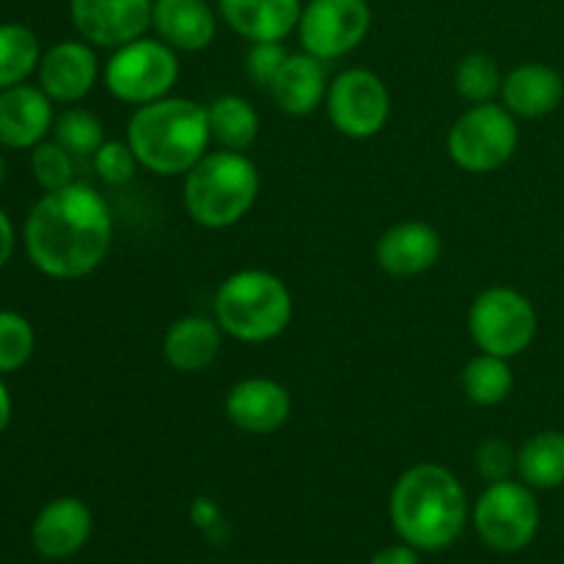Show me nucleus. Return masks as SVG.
<instances>
[{
	"instance_id": "nucleus-1",
	"label": "nucleus",
	"mask_w": 564,
	"mask_h": 564,
	"mask_svg": "<svg viewBox=\"0 0 564 564\" xmlns=\"http://www.w3.org/2000/svg\"><path fill=\"white\" fill-rule=\"evenodd\" d=\"M22 240L39 273L58 281L86 279L108 259L113 215L97 187L72 182L44 191L28 213Z\"/></svg>"
},
{
	"instance_id": "nucleus-2",
	"label": "nucleus",
	"mask_w": 564,
	"mask_h": 564,
	"mask_svg": "<svg viewBox=\"0 0 564 564\" xmlns=\"http://www.w3.org/2000/svg\"><path fill=\"white\" fill-rule=\"evenodd\" d=\"M389 516L402 543L416 551H441L455 543L466 527V490L449 468L419 463L397 479Z\"/></svg>"
},
{
	"instance_id": "nucleus-3",
	"label": "nucleus",
	"mask_w": 564,
	"mask_h": 564,
	"mask_svg": "<svg viewBox=\"0 0 564 564\" xmlns=\"http://www.w3.org/2000/svg\"><path fill=\"white\" fill-rule=\"evenodd\" d=\"M127 143L141 169L158 176H185L213 143L207 108L171 94L141 105L127 124Z\"/></svg>"
},
{
	"instance_id": "nucleus-4",
	"label": "nucleus",
	"mask_w": 564,
	"mask_h": 564,
	"mask_svg": "<svg viewBox=\"0 0 564 564\" xmlns=\"http://www.w3.org/2000/svg\"><path fill=\"white\" fill-rule=\"evenodd\" d=\"M262 174L246 152H207L185 174L182 202L193 224L204 229H229L257 204Z\"/></svg>"
},
{
	"instance_id": "nucleus-5",
	"label": "nucleus",
	"mask_w": 564,
	"mask_h": 564,
	"mask_svg": "<svg viewBox=\"0 0 564 564\" xmlns=\"http://www.w3.org/2000/svg\"><path fill=\"white\" fill-rule=\"evenodd\" d=\"M215 319L237 341H273L292 323V292L270 270H237L215 292Z\"/></svg>"
},
{
	"instance_id": "nucleus-6",
	"label": "nucleus",
	"mask_w": 564,
	"mask_h": 564,
	"mask_svg": "<svg viewBox=\"0 0 564 564\" xmlns=\"http://www.w3.org/2000/svg\"><path fill=\"white\" fill-rule=\"evenodd\" d=\"M521 127L501 102L471 105L452 124L446 135V152L452 163L466 174H494L505 169L518 152Z\"/></svg>"
},
{
	"instance_id": "nucleus-7",
	"label": "nucleus",
	"mask_w": 564,
	"mask_h": 564,
	"mask_svg": "<svg viewBox=\"0 0 564 564\" xmlns=\"http://www.w3.org/2000/svg\"><path fill=\"white\" fill-rule=\"evenodd\" d=\"M180 80V55L158 36H141L110 53L102 83L119 102L141 105L163 99Z\"/></svg>"
},
{
	"instance_id": "nucleus-8",
	"label": "nucleus",
	"mask_w": 564,
	"mask_h": 564,
	"mask_svg": "<svg viewBox=\"0 0 564 564\" xmlns=\"http://www.w3.org/2000/svg\"><path fill=\"white\" fill-rule=\"evenodd\" d=\"M468 334L479 352L510 361L532 347L538 336V312L523 292L512 286H488L468 308Z\"/></svg>"
},
{
	"instance_id": "nucleus-9",
	"label": "nucleus",
	"mask_w": 564,
	"mask_h": 564,
	"mask_svg": "<svg viewBox=\"0 0 564 564\" xmlns=\"http://www.w3.org/2000/svg\"><path fill=\"white\" fill-rule=\"evenodd\" d=\"M474 529L479 538L501 554L527 549L540 529V505L534 490L521 479L490 482L474 505Z\"/></svg>"
},
{
	"instance_id": "nucleus-10",
	"label": "nucleus",
	"mask_w": 564,
	"mask_h": 564,
	"mask_svg": "<svg viewBox=\"0 0 564 564\" xmlns=\"http://www.w3.org/2000/svg\"><path fill=\"white\" fill-rule=\"evenodd\" d=\"M325 108L336 132L352 141H367L389 124L391 94L383 77L372 69L352 66L330 80Z\"/></svg>"
},
{
	"instance_id": "nucleus-11",
	"label": "nucleus",
	"mask_w": 564,
	"mask_h": 564,
	"mask_svg": "<svg viewBox=\"0 0 564 564\" xmlns=\"http://www.w3.org/2000/svg\"><path fill=\"white\" fill-rule=\"evenodd\" d=\"M372 31V6L367 0H308L303 3L297 39L319 61L345 58Z\"/></svg>"
},
{
	"instance_id": "nucleus-12",
	"label": "nucleus",
	"mask_w": 564,
	"mask_h": 564,
	"mask_svg": "<svg viewBox=\"0 0 564 564\" xmlns=\"http://www.w3.org/2000/svg\"><path fill=\"white\" fill-rule=\"evenodd\" d=\"M154 0H69L75 31L94 47L116 50L152 28Z\"/></svg>"
},
{
	"instance_id": "nucleus-13",
	"label": "nucleus",
	"mask_w": 564,
	"mask_h": 564,
	"mask_svg": "<svg viewBox=\"0 0 564 564\" xmlns=\"http://www.w3.org/2000/svg\"><path fill=\"white\" fill-rule=\"evenodd\" d=\"M226 416L248 435H273L290 422L292 397L279 380L246 378L226 394Z\"/></svg>"
},
{
	"instance_id": "nucleus-14",
	"label": "nucleus",
	"mask_w": 564,
	"mask_h": 564,
	"mask_svg": "<svg viewBox=\"0 0 564 564\" xmlns=\"http://www.w3.org/2000/svg\"><path fill=\"white\" fill-rule=\"evenodd\" d=\"M39 88L53 102H80L91 94L99 77V61L94 44L86 39H66L53 44L39 61Z\"/></svg>"
},
{
	"instance_id": "nucleus-15",
	"label": "nucleus",
	"mask_w": 564,
	"mask_h": 564,
	"mask_svg": "<svg viewBox=\"0 0 564 564\" xmlns=\"http://www.w3.org/2000/svg\"><path fill=\"white\" fill-rule=\"evenodd\" d=\"M94 529L91 510L86 501L75 496H61L53 499L36 516L31 527V543L39 556L50 562H61L75 556L88 543Z\"/></svg>"
},
{
	"instance_id": "nucleus-16",
	"label": "nucleus",
	"mask_w": 564,
	"mask_h": 564,
	"mask_svg": "<svg viewBox=\"0 0 564 564\" xmlns=\"http://www.w3.org/2000/svg\"><path fill=\"white\" fill-rule=\"evenodd\" d=\"M375 257L389 275L413 279L438 264L441 235L424 220H400L380 235Z\"/></svg>"
},
{
	"instance_id": "nucleus-17",
	"label": "nucleus",
	"mask_w": 564,
	"mask_h": 564,
	"mask_svg": "<svg viewBox=\"0 0 564 564\" xmlns=\"http://www.w3.org/2000/svg\"><path fill=\"white\" fill-rule=\"evenodd\" d=\"M218 17L209 0H154L152 31L176 53H202L218 36Z\"/></svg>"
},
{
	"instance_id": "nucleus-18",
	"label": "nucleus",
	"mask_w": 564,
	"mask_h": 564,
	"mask_svg": "<svg viewBox=\"0 0 564 564\" xmlns=\"http://www.w3.org/2000/svg\"><path fill=\"white\" fill-rule=\"evenodd\" d=\"M53 99L39 86H11L0 91V147L33 149L53 130Z\"/></svg>"
},
{
	"instance_id": "nucleus-19",
	"label": "nucleus",
	"mask_w": 564,
	"mask_h": 564,
	"mask_svg": "<svg viewBox=\"0 0 564 564\" xmlns=\"http://www.w3.org/2000/svg\"><path fill=\"white\" fill-rule=\"evenodd\" d=\"M303 0H218V14L246 42H284L301 22Z\"/></svg>"
},
{
	"instance_id": "nucleus-20",
	"label": "nucleus",
	"mask_w": 564,
	"mask_h": 564,
	"mask_svg": "<svg viewBox=\"0 0 564 564\" xmlns=\"http://www.w3.org/2000/svg\"><path fill=\"white\" fill-rule=\"evenodd\" d=\"M499 97L516 119H543L562 105L564 77L554 66L529 61L507 72Z\"/></svg>"
},
{
	"instance_id": "nucleus-21",
	"label": "nucleus",
	"mask_w": 564,
	"mask_h": 564,
	"mask_svg": "<svg viewBox=\"0 0 564 564\" xmlns=\"http://www.w3.org/2000/svg\"><path fill=\"white\" fill-rule=\"evenodd\" d=\"M328 72L325 61L314 58L306 50L303 53H290L275 80L270 83L268 94L275 108L290 116H308L325 105L328 97Z\"/></svg>"
},
{
	"instance_id": "nucleus-22",
	"label": "nucleus",
	"mask_w": 564,
	"mask_h": 564,
	"mask_svg": "<svg viewBox=\"0 0 564 564\" xmlns=\"http://www.w3.org/2000/svg\"><path fill=\"white\" fill-rule=\"evenodd\" d=\"M224 345V330L218 319L187 314L169 325L163 336V356L171 369L182 375H196L213 367Z\"/></svg>"
},
{
	"instance_id": "nucleus-23",
	"label": "nucleus",
	"mask_w": 564,
	"mask_h": 564,
	"mask_svg": "<svg viewBox=\"0 0 564 564\" xmlns=\"http://www.w3.org/2000/svg\"><path fill=\"white\" fill-rule=\"evenodd\" d=\"M209 132H213V143L220 149H231V152H246L257 143L259 132H262V119L259 110L248 102L240 94H220L207 105Z\"/></svg>"
},
{
	"instance_id": "nucleus-24",
	"label": "nucleus",
	"mask_w": 564,
	"mask_h": 564,
	"mask_svg": "<svg viewBox=\"0 0 564 564\" xmlns=\"http://www.w3.org/2000/svg\"><path fill=\"white\" fill-rule=\"evenodd\" d=\"M518 479L532 490H554L564 485V433L543 430L518 449Z\"/></svg>"
},
{
	"instance_id": "nucleus-25",
	"label": "nucleus",
	"mask_w": 564,
	"mask_h": 564,
	"mask_svg": "<svg viewBox=\"0 0 564 564\" xmlns=\"http://www.w3.org/2000/svg\"><path fill=\"white\" fill-rule=\"evenodd\" d=\"M463 394L479 408H494L501 405L507 397L512 394V386H516V375H512L510 361L499 356H490V352H479L471 361L466 364L460 375Z\"/></svg>"
},
{
	"instance_id": "nucleus-26",
	"label": "nucleus",
	"mask_w": 564,
	"mask_h": 564,
	"mask_svg": "<svg viewBox=\"0 0 564 564\" xmlns=\"http://www.w3.org/2000/svg\"><path fill=\"white\" fill-rule=\"evenodd\" d=\"M42 50L31 28L20 22L0 25V91L25 83L39 69Z\"/></svg>"
},
{
	"instance_id": "nucleus-27",
	"label": "nucleus",
	"mask_w": 564,
	"mask_h": 564,
	"mask_svg": "<svg viewBox=\"0 0 564 564\" xmlns=\"http://www.w3.org/2000/svg\"><path fill=\"white\" fill-rule=\"evenodd\" d=\"M53 135L72 158H94L97 149L102 147L105 127L91 110L86 108H69L53 121Z\"/></svg>"
},
{
	"instance_id": "nucleus-28",
	"label": "nucleus",
	"mask_w": 564,
	"mask_h": 564,
	"mask_svg": "<svg viewBox=\"0 0 564 564\" xmlns=\"http://www.w3.org/2000/svg\"><path fill=\"white\" fill-rule=\"evenodd\" d=\"M501 83H505V75L499 64L485 53H468L455 69L457 94L471 105L494 102L501 94Z\"/></svg>"
},
{
	"instance_id": "nucleus-29",
	"label": "nucleus",
	"mask_w": 564,
	"mask_h": 564,
	"mask_svg": "<svg viewBox=\"0 0 564 564\" xmlns=\"http://www.w3.org/2000/svg\"><path fill=\"white\" fill-rule=\"evenodd\" d=\"M36 347L33 325L17 312H0V375L25 367Z\"/></svg>"
},
{
	"instance_id": "nucleus-30",
	"label": "nucleus",
	"mask_w": 564,
	"mask_h": 564,
	"mask_svg": "<svg viewBox=\"0 0 564 564\" xmlns=\"http://www.w3.org/2000/svg\"><path fill=\"white\" fill-rule=\"evenodd\" d=\"M33 180L44 191H61L75 182V158L58 141H42L31 152Z\"/></svg>"
},
{
	"instance_id": "nucleus-31",
	"label": "nucleus",
	"mask_w": 564,
	"mask_h": 564,
	"mask_svg": "<svg viewBox=\"0 0 564 564\" xmlns=\"http://www.w3.org/2000/svg\"><path fill=\"white\" fill-rule=\"evenodd\" d=\"M94 171L105 185H127L138 171V158L127 141H105L94 154Z\"/></svg>"
},
{
	"instance_id": "nucleus-32",
	"label": "nucleus",
	"mask_w": 564,
	"mask_h": 564,
	"mask_svg": "<svg viewBox=\"0 0 564 564\" xmlns=\"http://www.w3.org/2000/svg\"><path fill=\"white\" fill-rule=\"evenodd\" d=\"M474 468L485 482H501L518 474V452L505 438H485L474 455Z\"/></svg>"
},
{
	"instance_id": "nucleus-33",
	"label": "nucleus",
	"mask_w": 564,
	"mask_h": 564,
	"mask_svg": "<svg viewBox=\"0 0 564 564\" xmlns=\"http://www.w3.org/2000/svg\"><path fill=\"white\" fill-rule=\"evenodd\" d=\"M286 58H290V53H286L284 42L251 44V50H248V58H246V72H248V77H251L253 86H259L268 91L270 83L275 80V75H279Z\"/></svg>"
},
{
	"instance_id": "nucleus-34",
	"label": "nucleus",
	"mask_w": 564,
	"mask_h": 564,
	"mask_svg": "<svg viewBox=\"0 0 564 564\" xmlns=\"http://www.w3.org/2000/svg\"><path fill=\"white\" fill-rule=\"evenodd\" d=\"M369 564H419V556L413 545H391V549H383L380 554H375Z\"/></svg>"
},
{
	"instance_id": "nucleus-35",
	"label": "nucleus",
	"mask_w": 564,
	"mask_h": 564,
	"mask_svg": "<svg viewBox=\"0 0 564 564\" xmlns=\"http://www.w3.org/2000/svg\"><path fill=\"white\" fill-rule=\"evenodd\" d=\"M14 226H11V218L9 215L0 209V270L9 264L11 253H14Z\"/></svg>"
},
{
	"instance_id": "nucleus-36",
	"label": "nucleus",
	"mask_w": 564,
	"mask_h": 564,
	"mask_svg": "<svg viewBox=\"0 0 564 564\" xmlns=\"http://www.w3.org/2000/svg\"><path fill=\"white\" fill-rule=\"evenodd\" d=\"M9 422H11V397L9 391H6V386L0 383V433L9 427Z\"/></svg>"
},
{
	"instance_id": "nucleus-37",
	"label": "nucleus",
	"mask_w": 564,
	"mask_h": 564,
	"mask_svg": "<svg viewBox=\"0 0 564 564\" xmlns=\"http://www.w3.org/2000/svg\"><path fill=\"white\" fill-rule=\"evenodd\" d=\"M6 180V163H3V154H0V185H3Z\"/></svg>"
},
{
	"instance_id": "nucleus-38",
	"label": "nucleus",
	"mask_w": 564,
	"mask_h": 564,
	"mask_svg": "<svg viewBox=\"0 0 564 564\" xmlns=\"http://www.w3.org/2000/svg\"><path fill=\"white\" fill-rule=\"evenodd\" d=\"M562 237H564V235H562Z\"/></svg>"
}]
</instances>
